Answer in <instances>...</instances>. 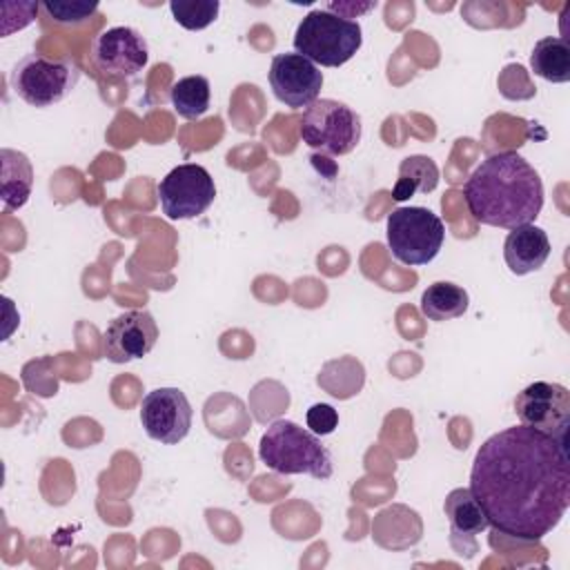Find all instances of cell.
<instances>
[{
  "instance_id": "6da1fadb",
  "label": "cell",
  "mask_w": 570,
  "mask_h": 570,
  "mask_svg": "<svg viewBox=\"0 0 570 570\" xmlns=\"http://www.w3.org/2000/svg\"><path fill=\"white\" fill-rule=\"evenodd\" d=\"M470 492L497 532L543 539L570 508L568 441L528 425L488 436L472 461Z\"/></svg>"
},
{
  "instance_id": "7a4b0ae2",
  "label": "cell",
  "mask_w": 570,
  "mask_h": 570,
  "mask_svg": "<svg viewBox=\"0 0 570 570\" xmlns=\"http://www.w3.org/2000/svg\"><path fill=\"white\" fill-rule=\"evenodd\" d=\"M472 218L481 225L514 229L534 223L543 209L539 171L517 151H497L481 160L463 185Z\"/></svg>"
},
{
  "instance_id": "3957f363",
  "label": "cell",
  "mask_w": 570,
  "mask_h": 570,
  "mask_svg": "<svg viewBox=\"0 0 570 570\" xmlns=\"http://www.w3.org/2000/svg\"><path fill=\"white\" fill-rule=\"evenodd\" d=\"M261 461L278 474H309L325 481L334 472L332 454L321 439L294 421L278 419L261 436Z\"/></svg>"
},
{
  "instance_id": "277c9868",
  "label": "cell",
  "mask_w": 570,
  "mask_h": 570,
  "mask_svg": "<svg viewBox=\"0 0 570 570\" xmlns=\"http://www.w3.org/2000/svg\"><path fill=\"white\" fill-rule=\"evenodd\" d=\"M361 45V24L323 7L305 13L294 31V51L321 67L345 65L354 58Z\"/></svg>"
},
{
  "instance_id": "5b68a950",
  "label": "cell",
  "mask_w": 570,
  "mask_h": 570,
  "mask_svg": "<svg viewBox=\"0 0 570 570\" xmlns=\"http://www.w3.org/2000/svg\"><path fill=\"white\" fill-rule=\"evenodd\" d=\"M78 80L80 69L71 58H51L36 51L22 56L9 73L13 94L38 109L65 100L76 89Z\"/></svg>"
},
{
  "instance_id": "8992f818",
  "label": "cell",
  "mask_w": 570,
  "mask_h": 570,
  "mask_svg": "<svg viewBox=\"0 0 570 570\" xmlns=\"http://www.w3.org/2000/svg\"><path fill=\"white\" fill-rule=\"evenodd\" d=\"M385 236L392 256L403 265H428L445 240L443 220L428 207H399L387 214Z\"/></svg>"
},
{
  "instance_id": "52a82bcc",
  "label": "cell",
  "mask_w": 570,
  "mask_h": 570,
  "mask_svg": "<svg viewBox=\"0 0 570 570\" xmlns=\"http://www.w3.org/2000/svg\"><path fill=\"white\" fill-rule=\"evenodd\" d=\"M361 116L345 102L321 98L314 100L298 125L303 142L327 156H345L361 142Z\"/></svg>"
},
{
  "instance_id": "ba28073f",
  "label": "cell",
  "mask_w": 570,
  "mask_h": 570,
  "mask_svg": "<svg viewBox=\"0 0 570 570\" xmlns=\"http://www.w3.org/2000/svg\"><path fill=\"white\" fill-rule=\"evenodd\" d=\"M216 198V185L212 174L196 163H183L174 167L158 183V200L163 214L169 220L198 218L209 209Z\"/></svg>"
},
{
  "instance_id": "9c48e42d",
  "label": "cell",
  "mask_w": 570,
  "mask_h": 570,
  "mask_svg": "<svg viewBox=\"0 0 570 570\" xmlns=\"http://www.w3.org/2000/svg\"><path fill=\"white\" fill-rule=\"evenodd\" d=\"M89 60L105 78H136L149 62V45L134 27H109L94 38Z\"/></svg>"
},
{
  "instance_id": "30bf717a",
  "label": "cell",
  "mask_w": 570,
  "mask_h": 570,
  "mask_svg": "<svg viewBox=\"0 0 570 570\" xmlns=\"http://www.w3.org/2000/svg\"><path fill=\"white\" fill-rule=\"evenodd\" d=\"M514 414L521 425L566 439L570 425V392L561 383L534 381L514 396Z\"/></svg>"
},
{
  "instance_id": "8fae6325",
  "label": "cell",
  "mask_w": 570,
  "mask_h": 570,
  "mask_svg": "<svg viewBox=\"0 0 570 570\" xmlns=\"http://www.w3.org/2000/svg\"><path fill=\"white\" fill-rule=\"evenodd\" d=\"M194 410L178 387H156L142 396L140 423L149 439L174 445L189 434Z\"/></svg>"
},
{
  "instance_id": "7c38bea8",
  "label": "cell",
  "mask_w": 570,
  "mask_h": 570,
  "mask_svg": "<svg viewBox=\"0 0 570 570\" xmlns=\"http://www.w3.org/2000/svg\"><path fill=\"white\" fill-rule=\"evenodd\" d=\"M267 78L274 96L292 109H307L314 100H318L323 87V71L296 51L276 53L272 58Z\"/></svg>"
},
{
  "instance_id": "4fadbf2b",
  "label": "cell",
  "mask_w": 570,
  "mask_h": 570,
  "mask_svg": "<svg viewBox=\"0 0 570 570\" xmlns=\"http://www.w3.org/2000/svg\"><path fill=\"white\" fill-rule=\"evenodd\" d=\"M158 341V325L147 309H129L116 316L102 334V354L111 363H129L147 356Z\"/></svg>"
},
{
  "instance_id": "5bb4252c",
  "label": "cell",
  "mask_w": 570,
  "mask_h": 570,
  "mask_svg": "<svg viewBox=\"0 0 570 570\" xmlns=\"http://www.w3.org/2000/svg\"><path fill=\"white\" fill-rule=\"evenodd\" d=\"M445 517L450 521V543L461 557H474L476 537L490 525L485 512L472 497L470 488H454L443 503Z\"/></svg>"
},
{
  "instance_id": "9a60e30c",
  "label": "cell",
  "mask_w": 570,
  "mask_h": 570,
  "mask_svg": "<svg viewBox=\"0 0 570 570\" xmlns=\"http://www.w3.org/2000/svg\"><path fill=\"white\" fill-rule=\"evenodd\" d=\"M550 256L548 234L534 223L510 229L503 243V258L512 274L525 276L543 267Z\"/></svg>"
},
{
  "instance_id": "2e32d148",
  "label": "cell",
  "mask_w": 570,
  "mask_h": 570,
  "mask_svg": "<svg viewBox=\"0 0 570 570\" xmlns=\"http://www.w3.org/2000/svg\"><path fill=\"white\" fill-rule=\"evenodd\" d=\"M33 189V165L16 149L0 151V196L7 212L27 205Z\"/></svg>"
},
{
  "instance_id": "e0dca14e",
  "label": "cell",
  "mask_w": 570,
  "mask_h": 570,
  "mask_svg": "<svg viewBox=\"0 0 570 570\" xmlns=\"http://www.w3.org/2000/svg\"><path fill=\"white\" fill-rule=\"evenodd\" d=\"M470 305V296L468 292L450 281H436L432 285L425 287V292L421 294V303L419 309L428 321H452L459 318L468 312Z\"/></svg>"
},
{
  "instance_id": "ac0fdd59",
  "label": "cell",
  "mask_w": 570,
  "mask_h": 570,
  "mask_svg": "<svg viewBox=\"0 0 570 570\" xmlns=\"http://www.w3.org/2000/svg\"><path fill=\"white\" fill-rule=\"evenodd\" d=\"M532 73L548 82H568L570 80V45L566 38L546 36L541 38L530 53Z\"/></svg>"
},
{
  "instance_id": "d6986e66",
  "label": "cell",
  "mask_w": 570,
  "mask_h": 570,
  "mask_svg": "<svg viewBox=\"0 0 570 570\" xmlns=\"http://www.w3.org/2000/svg\"><path fill=\"white\" fill-rule=\"evenodd\" d=\"M439 185V167L430 156L414 154L401 160L399 178L392 187L394 200H407L414 194H430Z\"/></svg>"
},
{
  "instance_id": "ffe728a7",
  "label": "cell",
  "mask_w": 570,
  "mask_h": 570,
  "mask_svg": "<svg viewBox=\"0 0 570 570\" xmlns=\"http://www.w3.org/2000/svg\"><path fill=\"white\" fill-rule=\"evenodd\" d=\"M174 111L185 120H196L209 109L212 87L205 76H185L171 85L169 91Z\"/></svg>"
},
{
  "instance_id": "44dd1931",
  "label": "cell",
  "mask_w": 570,
  "mask_h": 570,
  "mask_svg": "<svg viewBox=\"0 0 570 570\" xmlns=\"http://www.w3.org/2000/svg\"><path fill=\"white\" fill-rule=\"evenodd\" d=\"M169 11L180 27L189 31H200L218 18L220 2L218 0H171Z\"/></svg>"
},
{
  "instance_id": "7402d4cb",
  "label": "cell",
  "mask_w": 570,
  "mask_h": 570,
  "mask_svg": "<svg viewBox=\"0 0 570 570\" xmlns=\"http://www.w3.org/2000/svg\"><path fill=\"white\" fill-rule=\"evenodd\" d=\"M45 18L60 27H80L98 13V2H40Z\"/></svg>"
},
{
  "instance_id": "603a6c76",
  "label": "cell",
  "mask_w": 570,
  "mask_h": 570,
  "mask_svg": "<svg viewBox=\"0 0 570 570\" xmlns=\"http://www.w3.org/2000/svg\"><path fill=\"white\" fill-rule=\"evenodd\" d=\"M305 423L316 436H325L338 428V412L330 403H314L305 414Z\"/></svg>"
},
{
  "instance_id": "cb8c5ba5",
  "label": "cell",
  "mask_w": 570,
  "mask_h": 570,
  "mask_svg": "<svg viewBox=\"0 0 570 570\" xmlns=\"http://www.w3.org/2000/svg\"><path fill=\"white\" fill-rule=\"evenodd\" d=\"M376 7V2H365V4H350V2H332V4H327V7H323V9H327V11H332V13H338V16H343V18H354V13L358 16V13H365V11H370V9H374Z\"/></svg>"
}]
</instances>
